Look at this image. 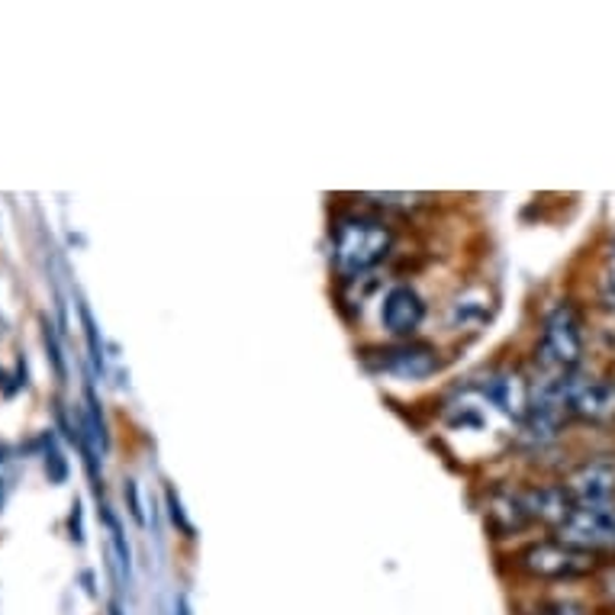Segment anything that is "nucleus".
<instances>
[{"mask_svg":"<svg viewBox=\"0 0 615 615\" xmlns=\"http://www.w3.org/2000/svg\"><path fill=\"white\" fill-rule=\"evenodd\" d=\"M46 345H49V351H52V358H56V367H59V374L65 377V364H62V354H59V342H56V333H52V329H46Z\"/></svg>","mask_w":615,"mask_h":615,"instance_id":"ddd939ff","label":"nucleus"},{"mask_svg":"<svg viewBox=\"0 0 615 615\" xmlns=\"http://www.w3.org/2000/svg\"><path fill=\"white\" fill-rule=\"evenodd\" d=\"M367 201H377V204L387 206H410L419 197H412V194H367Z\"/></svg>","mask_w":615,"mask_h":615,"instance_id":"9b49d317","label":"nucleus"},{"mask_svg":"<svg viewBox=\"0 0 615 615\" xmlns=\"http://www.w3.org/2000/svg\"><path fill=\"white\" fill-rule=\"evenodd\" d=\"M174 615H191V610H188V600H184V596L178 600V610H174Z\"/></svg>","mask_w":615,"mask_h":615,"instance_id":"2eb2a0df","label":"nucleus"},{"mask_svg":"<svg viewBox=\"0 0 615 615\" xmlns=\"http://www.w3.org/2000/svg\"><path fill=\"white\" fill-rule=\"evenodd\" d=\"M71 539H74V542L84 539V532H81V506H77V503H74V512H71Z\"/></svg>","mask_w":615,"mask_h":615,"instance_id":"4468645a","label":"nucleus"},{"mask_svg":"<svg viewBox=\"0 0 615 615\" xmlns=\"http://www.w3.org/2000/svg\"><path fill=\"white\" fill-rule=\"evenodd\" d=\"M422 319H425V303H422V297H419L412 287L400 284V287H394V290L384 297L381 323H384L387 333H394V336H412V333L422 326Z\"/></svg>","mask_w":615,"mask_h":615,"instance_id":"423d86ee","label":"nucleus"},{"mask_svg":"<svg viewBox=\"0 0 615 615\" xmlns=\"http://www.w3.org/2000/svg\"><path fill=\"white\" fill-rule=\"evenodd\" d=\"M583 354V333L580 319L570 303H557L545 319L542 342H539V358L545 367H554L560 374H570Z\"/></svg>","mask_w":615,"mask_h":615,"instance_id":"f03ea898","label":"nucleus"},{"mask_svg":"<svg viewBox=\"0 0 615 615\" xmlns=\"http://www.w3.org/2000/svg\"><path fill=\"white\" fill-rule=\"evenodd\" d=\"M567 410H574L583 419H593V422L615 419V384L600 381V377L567 374Z\"/></svg>","mask_w":615,"mask_h":615,"instance_id":"39448f33","label":"nucleus"},{"mask_svg":"<svg viewBox=\"0 0 615 615\" xmlns=\"http://www.w3.org/2000/svg\"><path fill=\"white\" fill-rule=\"evenodd\" d=\"M81 319H84V329H87V342H91V351H94V364L104 367V348H100V339H97V326H94V316L91 310L81 303Z\"/></svg>","mask_w":615,"mask_h":615,"instance_id":"1a4fd4ad","label":"nucleus"},{"mask_svg":"<svg viewBox=\"0 0 615 615\" xmlns=\"http://www.w3.org/2000/svg\"><path fill=\"white\" fill-rule=\"evenodd\" d=\"M567 496L577 503H610L615 493V468L613 465H587L574 478L567 480Z\"/></svg>","mask_w":615,"mask_h":615,"instance_id":"6e6552de","label":"nucleus"},{"mask_svg":"<svg viewBox=\"0 0 615 615\" xmlns=\"http://www.w3.org/2000/svg\"><path fill=\"white\" fill-rule=\"evenodd\" d=\"M168 506H171V519H174V526H181L188 535H194V529H191V522L184 519V509H181V499H178L174 490H168Z\"/></svg>","mask_w":615,"mask_h":615,"instance_id":"9d476101","label":"nucleus"},{"mask_svg":"<svg viewBox=\"0 0 615 615\" xmlns=\"http://www.w3.org/2000/svg\"><path fill=\"white\" fill-rule=\"evenodd\" d=\"M126 493H130V512H133V519H136L138 526H145V516H142V509H138V493H136V480H126Z\"/></svg>","mask_w":615,"mask_h":615,"instance_id":"f8f14e48","label":"nucleus"},{"mask_svg":"<svg viewBox=\"0 0 615 615\" xmlns=\"http://www.w3.org/2000/svg\"><path fill=\"white\" fill-rule=\"evenodd\" d=\"M560 545L577 547V551H593V547L615 545V503H577L564 522L557 526Z\"/></svg>","mask_w":615,"mask_h":615,"instance_id":"7ed1b4c3","label":"nucleus"},{"mask_svg":"<svg viewBox=\"0 0 615 615\" xmlns=\"http://www.w3.org/2000/svg\"><path fill=\"white\" fill-rule=\"evenodd\" d=\"M606 593H610V596H615V570L610 574V580H606Z\"/></svg>","mask_w":615,"mask_h":615,"instance_id":"dca6fc26","label":"nucleus"},{"mask_svg":"<svg viewBox=\"0 0 615 615\" xmlns=\"http://www.w3.org/2000/svg\"><path fill=\"white\" fill-rule=\"evenodd\" d=\"M390 242H394L390 229L377 219H364V216L342 219L336 229V268L345 277L371 272L377 262L387 258Z\"/></svg>","mask_w":615,"mask_h":615,"instance_id":"f257e3e1","label":"nucleus"},{"mask_svg":"<svg viewBox=\"0 0 615 615\" xmlns=\"http://www.w3.org/2000/svg\"><path fill=\"white\" fill-rule=\"evenodd\" d=\"M381 367L400 381H425L438 371V354L429 345H397L384 351Z\"/></svg>","mask_w":615,"mask_h":615,"instance_id":"0eeeda50","label":"nucleus"},{"mask_svg":"<svg viewBox=\"0 0 615 615\" xmlns=\"http://www.w3.org/2000/svg\"><path fill=\"white\" fill-rule=\"evenodd\" d=\"M522 567L547 580H570L593 570V557L570 545H535L522 554Z\"/></svg>","mask_w":615,"mask_h":615,"instance_id":"20e7f679","label":"nucleus"},{"mask_svg":"<svg viewBox=\"0 0 615 615\" xmlns=\"http://www.w3.org/2000/svg\"><path fill=\"white\" fill-rule=\"evenodd\" d=\"M110 615H123V613H120V606H110Z\"/></svg>","mask_w":615,"mask_h":615,"instance_id":"f3484780","label":"nucleus"}]
</instances>
